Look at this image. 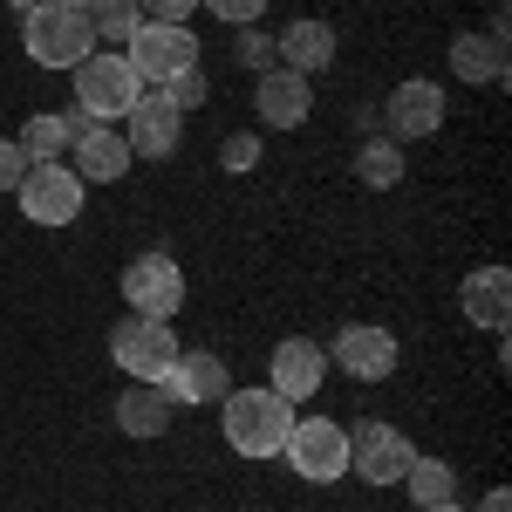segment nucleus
Here are the masks:
<instances>
[{
	"label": "nucleus",
	"instance_id": "obj_32",
	"mask_svg": "<svg viewBox=\"0 0 512 512\" xmlns=\"http://www.w3.org/2000/svg\"><path fill=\"white\" fill-rule=\"evenodd\" d=\"M424 512H472V506H458V499H437V506H424Z\"/></svg>",
	"mask_w": 512,
	"mask_h": 512
},
{
	"label": "nucleus",
	"instance_id": "obj_23",
	"mask_svg": "<svg viewBox=\"0 0 512 512\" xmlns=\"http://www.w3.org/2000/svg\"><path fill=\"white\" fill-rule=\"evenodd\" d=\"M403 485H410V499H417V506H437V499H451V492H458V472H451L444 458H410Z\"/></svg>",
	"mask_w": 512,
	"mask_h": 512
},
{
	"label": "nucleus",
	"instance_id": "obj_24",
	"mask_svg": "<svg viewBox=\"0 0 512 512\" xmlns=\"http://www.w3.org/2000/svg\"><path fill=\"white\" fill-rule=\"evenodd\" d=\"M355 171H362V185L390 192L396 178H403V151H396V137H376V144H362V151H355Z\"/></svg>",
	"mask_w": 512,
	"mask_h": 512
},
{
	"label": "nucleus",
	"instance_id": "obj_28",
	"mask_svg": "<svg viewBox=\"0 0 512 512\" xmlns=\"http://www.w3.org/2000/svg\"><path fill=\"white\" fill-rule=\"evenodd\" d=\"M21 171H28L21 144H14V137H0V192H14V185H21Z\"/></svg>",
	"mask_w": 512,
	"mask_h": 512
},
{
	"label": "nucleus",
	"instance_id": "obj_30",
	"mask_svg": "<svg viewBox=\"0 0 512 512\" xmlns=\"http://www.w3.org/2000/svg\"><path fill=\"white\" fill-rule=\"evenodd\" d=\"M198 0H144V21H185Z\"/></svg>",
	"mask_w": 512,
	"mask_h": 512
},
{
	"label": "nucleus",
	"instance_id": "obj_1",
	"mask_svg": "<svg viewBox=\"0 0 512 512\" xmlns=\"http://www.w3.org/2000/svg\"><path fill=\"white\" fill-rule=\"evenodd\" d=\"M219 417H226V444L239 458H280V444L294 431V403H280L274 390H226L219 396Z\"/></svg>",
	"mask_w": 512,
	"mask_h": 512
},
{
	"label": "nucleus",
	"instance_id": "obj_26",
	"mask_svg": "<svg viewBox=\"0 0 512 512\" xmlns=\"http://www.w3.org/2000/svg\"><path fill=\"white\" fill-rule=\"evenodd\" d=\"M164 96H171V110H178V117H185V110H198V103L212 96V89H205V69H185V76H171V82H164Z\"/></svg>",
	"mask_w": 512,
	"mask_h": 512
},
{
	"label": "nucleus",
	"instance_id": "obj_20",
	"mask_svg": "<svg viewBox=\"0 0 512 512\" xmlns=\"http://www.w3.org/2000/svg\"><path fill=\"white\" fill-rule=\"evenodd\" d=\"M451 69L465 82H499L506 76V48H499V35H458L451 41Z\"/></svg>",
	"mask_w": 512,
	"mask_h": 512
},
{
	"label": "nucleus",
	"instance_id": "obj_11",
	"mask_svg": "<svg viewBox=\"0 0 512 512\" xmlns=\"http://www.w3.org/2000/svg\"><path fill=\"white\" fill-rule=\"evenodd\" d=\"M267 369H274V383H267V390H274L280 403H308V396L321 390V376H328V349L308 342V335H287Z\"/></svg>",
	"mask_w": 512,
	"mask_h": 512
},
{
	"label": "nucleus",
	"instance_id": "obj_17",
	"mask_svg": "<svg viewBox=\"0 0 512 512\" xmlns=\"http://www.w3.org/2000/svg\"><path fill=\"white\" fill-rule=\"evenodd\" d=\"M253 103H260V123H274V130H294V123H308V110H315L308 76H294V69H267Z\"/></svg>",
	"mask_w": 512,
	"mask_h": 512
},
{
	"label": "nucleus",
	"instance_id": "obj_21",
	"mask_svg": "<svg viewBox=\"0 0 512 512\" xmlns=\"http://www.w3.org/2000/svg\"><path fill=\"white\" fill-rule=\"evenodd\" d=\"M14 144H21L28 164H62V151H69V123L62 117H28L21 130H14Z\"/></svg>",
	"mask_w": 512,
	"mask_h": 512
},
{
	"label": "nucleus",
	"instance_id": "obj_22",
	"mask_svg": "<svg viewBox=\"0 0 512 512\" xmlns=\"http://www.w3.org/2000/svg\"><path fill=\"white\" fill-rule=\"evenodd\" d=\"M82 14H89V41H130L137 28H144L137 0H89Z\"/></svg>",
	"mask_w": 512,
	"mask_h": 512
},
{
	"label": "nucleus",
	"instance_id": "obj_10",
	"mask_svg": "<svg viewBox=\"0 0 512 512\" xmlns=\"http://www.w3.org/2000/svg\"><path fill=\"white\" fill-rule=\"evenodd\" d=\"M178 110H171V96L164 89H137V103H130V117H123V144H130V158H171L178 151Z\"/></svg>",
	"mask_w": 512,
	"mask_h": 512
},
{
	"label": "nucleus",
	"instance_id": "obj_14",
	"mask_svg": "<svg viewBox=\"0 0 512 512\" xmlns=\"http://www.w3.org/2000/svg\"><path fill=\"white\" fill-rule=\"evenodd\" d=\"M383 117H390V137H396V144H403V137H431L437 123H444V89H437V82H424V76H417V82H396Z\"/></svg>",
	"mask_w": 512,
	"mask_h": 512
},
{
	"label": "nucleus",
	"instance_id": "obj_33",
	"mask_svg": "<svg viewBox=\"0 0 512 512\" xmlns=\"http://www.w3.org/2000/svg\"><path fill=\"white\" fill-rule=\"evenodd\" d=\"M7 7H14V14H35V7H41V0H7Z\"/></svg>",
	"mask_w": 512,
	"mask_h": 512
},
{
	"label": "nucleus",
	"instance_id": "obj_34",
	"mask_svg": "<svg viewBox=\"0 0 512 512\" xmlns=\"http://www.w3.org/2000/svg\"><path fill=\"white\" fill-rule=\"evenodd\" d=\"M55 7H89V0H55Z\"/></svg>",
	"mask_w": 512,
	"mask_h": 512
},
{
	"label": "nucleus",
	"instance_id": "obj_8",
	"mask_svg": "<svg viewBox=\"0 0 512 512\" xmlns=\"http://www.w3.org/2000/svg\"><path fill=\"white\" fill-rule=\"evenodd\" d=\"M410 437L396 431V424H362V431H349V472H362V485H403V472H410Z\"/></svg>",
	"mask_w": 512,
	"mask_h": 512
},
{
	"label": "nucleus",
	"instance_id": "obj_6",
	"mask_svg": "<svg viewBox=\"0 0 512 512\" xmlns=\"http://www.w3.org/2000/svg\"><path fill=\"white\" fill-rule=\"evenodd\" d=\"M280 458L308 478V485H335V478H349V431L328 424V417H294Z\"/></svg>",
	"mask_w": 512,
	"mask_h": 512
},
{
	"label": "nucleus",
	"instance_id": "obj_15",
	"mask_svg": "<svg viewBox=\"0 0 512 512\" xmlns=\"http://www.w3.org/2000/svg\"><path fill=\"white\" fill-rule=\"evenodd\" d=\"M164 390H171V403H219V396L233 390V376H226V362H219L212 349H192V355L178 349Z\"/></svg>",
	"mask_w": 512,
	"mask_h": 512
},
{
	"label": "nucleus",
	"instance_id": "obj_31",
	"mask_svg": "<svg viewBox=\"0 0 512 512\" xmlns=\"http://www.w3.org/2000/svg\"><path fill=\"white\" fill-rule=\"evenodd\" d=\"M478 512H506V492H485V499H478Z\"/></svg>",
	"mask_w": 512,
	"mask_h": 512
},
{
	"label": "nucleus",
	"instance_id": "obj_13",
	"mask_svg": "<svg viewBox=\"0 0 512 512\" xmlns=\"http://www.w3.org/2000/svg\"><path fill=\"white\" fill-rule=\"evenodd\" d=\"M69 171H76L82 185H117L123 171H130V144H123V130L110 123H89L82 137H69Z\"/></svg>",
	"mask_w": 512,
	"mask_h": 512
},
{
	"label": "nucleus",
	"instance_id": "obj_3",
	"mask_svg": "<svg viewBox=\"0 0 512 512\" xmlns=\"http://www.w3.org/2000/svg\"><path fill=\"white\" fill-rule=\"evenodd\" d=\"M110 362H117L130 383H164L171 362H178V335H171V321L123 315L117 328H110Z\"/></svg>",
	"mask_w": 512,
	"mask_h": 512
},
{
	"label": "nucleus",
	"instance_id": "obj_18",
	"mask_svg": "<svg viewBox=\"0 0 512 512\" xmlns=\"http://www.w3.org/2000/svg\"><path fill=\"white\" fill-rule=\"evenodd\" d=\"M171 390L164 383H130V390L117 396V431L123 437H164L171 431Z\"/></svg>",
	"mask_w": 512,
	"mask_h": 512
},
{
	"label": "nucleus",
	"instance_id": "obj_12",
	"mask_svg": "<svg viewBox=\"0 0 512 512\" xmlns=\"http://www.w3.org/2000/svg\"><path fill=\"white\" fill-rule=\"evenodd\" d=\"M328 362H335V369H349L355 383H383V376L396 369V335H390V328H362V321H355V328L335 335Z\"/></svg>",
	"mask_w": 512,
	"mask_h": 512
},
{
	"label": "nucleus",
	"instance_id": "obj_29",
	"mask_svg": "<svg viewBox=\"0 0 512 512\" xmlns=\"http://www.w3.org/2000/svg\"><path fill=\"white\" fill-rule=\"evenodd\" d=\"M260 158V137H226V171H246Z\"/></svg>",
	"mask_w": 512,
	"mask_h": 512
},
{
	"label": "nucleus",
	"instance_id": "obj_9",
	"mask_svg": "<svg viewBox=\"0 0 512 512\" xmlns=\"http://www.w3.org/2000/svg\"><path fill=\"white\" fill-rule=\"evenodd\" d=\"M123 301H130V315L171 321V315H178V301H185V274H178V260H164V253L130 260V267H123Z\"/></svg>",
	"mask_w": 512,
	"mask_h": 512
},
{
	"label": "nucleus",
	"instance_id": "obj_4",
	"mask_svg": "<svg viewBox=\"0 0 512 512\" xmlns=\"http://www.w3.org/2000/svg\"><path fill=\"white\" fill-rule=\"evenodd\" d=\"M21 48H28V62H41V69H76L82 55L96 48L89 41V14L41 0L35 14H28V28H21Z\"/></svg>",
	"mask_w": 512,
	"mask_h": 512
},
{
	"label": "nucleus",
	"instance_id": "obj_25",
	"mask_svg": "<svg viewBox=\"0 0 512 512\" xmlns=\"http://www.w3.org/2000/svg\"><path fill=\"white\" fill-rule=\"evenodd\" d=\"M233 62H239V69H260V76H267V69L280 62V55H274V35H260V28H239Z\"/></svg>",
	"mask_w": 512,
	"mask_h": 512
},
{
	"label": "nucleus",
	"instance_id": "obj_5",
	"mask_svg": "<svg viewBox=\"0 0 512 512\" xmlns=\"http://www.w3.org/2000/svg\"><path fill=\"white\" fill-rule=\"evenodd\" d=\"M69 76H76V103L89 110V123L130 117V103H137V89H144V82H137V69H130L123 55H96V48L82 55Z\"/></svg>",
	"mask_w": 512,
	"mask_h": 512
},
{
	"label": "nucleus",
	"instance_id": "obj_7",
	"mask_svg": "<svg viewBox=\"0 0 512 512\" xmlns=\"http://www.w3.org/2000/svg\"><path fill=\"white\" fill-rule=\"evenodd\" d=\"M82 192H89V185H82L69 164H28L21 185H14L21 212H28L35 226H69V219L82 212Z\"/></svg>",
	"mask_w": 512,
	"mask_h": 512
},
{
	"label": "nucleus",
	"instance_id": "obj_2",
	"mask_svg": "<svg viewBox=\"0 0 512 512\" xmlns=\"http://www.w3.org/2000/svg\"><path fill=\"white\" fill-rule=\"evenodd\" d=\"M123 62L137 69L144 89H164L171 76L198 69V35L185 28V21H144V28L130 35V48H123Z\"/></svg>",
	"mask_w": 512,
	"mask_h": 512
},
{
	"label": "nucleus",
	"instance_id": "obj_27",
	"mask_svg": "<svg viewBox=\"0 0 512 512\" xmlns=\"http://www.w3.org/2000/svg\"><path fill=\"white\" fill-rule=\"evenodd\" d=\"M205 14H219V21H233V28H260L267 0H205Z\"/></svg>",
	"mask_w": 512,
	"mask_h": 512
},
{
	"label": "nucleus",
	"instance_id": "obj_16",
	"mask_svg": "<svg viewBox=\"0 0 512 512\" xmlns=\"http://www.w3.org/2000/svg\"><path fill=\"white\" fill-rule=\"evenodd\" d=\"M274 55H280V69H294V76H315V69H328L335 62V28L328 21H287L274 35Z\"/></svg>",
	"mask_w": 512,
	"mask_h": 512
},
{
	"label": "nucleus",
	"instance_id": "obj_19",
	"mask_svg": "<svg viewBox=\"0 0 512 512\" xmlns=\"http://www.w3.org/2000/svg\"><path fill=\"white\" fill-rule=\"evenodd\" d=\"M465 315L478 328H492V335H506V315H512V274L506 267H478L465 280Z\"/></svg>",
	"mask_w": 512,
	"mask_h": 512
}]
</instances>
